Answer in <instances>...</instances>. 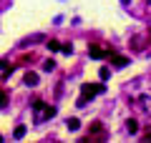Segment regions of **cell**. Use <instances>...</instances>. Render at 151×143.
<instances>
[{
  "label": "cell",
  "instance_id": "cell-13",
  "mask_svg": "<svg viewBox=\"0 0 151 143\" xmlns=\"http://www.w3.org/2000/svg\"><path fill=\"white\" fill-rule=\"evenodd\" d=\"M60 50H63V53H68V55H70V53H73V45H70V43H65V45H60Z\"/></svg>",
  "mask_w": 151,
  "mask_h": 143
},
{
  "label": "cell",
  "instance_id": "cell-1",
  "mask_svg": "<svg viewBox=\"0 0 151 143\" xmlns=\"http://www.w3.org/2000/svg\"><path fill=\"white\" fill-rule=\"evenodd\" d=\"M103 83H86V85H81V98H78V108H83L91 98H96V95H101L103 93Z\"/></svg>",
  "mask_w": 151,
  "mask_h": 143
},
{
  "label": "cell",
  "instance_id": "cell-16",
  "mask_svg": "<svg viewBox=\"0 0 151 143\" xmlns=\"http://www.w3.org/2000/svg\"><path fill=\"white\" fill-rule=\"evenodd\" d=\"M149 3H151V0H149Z\"/></svg>",
  "mask_w": 151,
  "mask_h": 143
},
{
  "label": "cell",
  "instance_id": "cell-10",
  "mask_svg": "<svg viewBox=\"0 0 151 143\" xmlns=\"http://www.w3.org/2000/svg\"><path fill=\"white\" fill-rule=\"evenodd\" d=\"M8 106V95H5V90L0 88V108H5Z\"/></svg>",
  "mask_w": 151,
  "mask_h": 143
},
{
  "label": "cell",
  "instance_id": "cell-15",
  "mask_svg": "<svg viewBox=\"0 0 151 143\" xmlns=\"http://www.w3.org/2000/svg\"><path fill=\"white\" fill-rule=\"evenodd\" d=\"M149 35H151V28H149Z\"/></svg>",
  "mask_w": 151,
  "mask_h": 143
},
{
  "label": "cell",
  "instance_id": "cell-7",
  "mask_svg": "<svg viewBox=\"0 0 151 143\" xmlns=\"http://www.w3.org/2000/svg\"><path fill=\"white\" fill-rule=\"evenodd\" d=\"M126 131H129V133H136V131H139V123H136L134 118H129V121H126Z\"/></svg>",
  "mask_w": 151,
  "mask_h": 143
},
{
  "label": "cell",
  "instance_id": "cell-9",
  "mask_svg": "<svg viewBox=\"0 0 151 143\" xmlns=\"http://www.w3.org/2000/svg\"><path fill=\"white\" fill-rule=\"evenodd\" d=\"M48 50H50V53H58V50H60V43L58 40H48Z\"/></svg>",
  "mask_w": 151,
  "mask_h": 143
},
{
  "label": "cell",
  "instance_id": "cell-4",
  "mask_svg": "<svg viewBox=\"0 0 151 143\" xmlns=\"http://www.w3.org/2000/svg\"><path fill=\"white\" fill-rule=\"evenodd\" d=\"M108 58H111V63L113 65H119V68H124V65H129V58H124V55H119V53H108Z\"/></svg>",
  "mask_w": 151,
  "mask_h": 143
},
{
  "label": "cell",
  "instance_id": "cell-3",
  "mask_svg": "<svg viewBox=\"0 0 151 143\" xmlns=\"http://www.w3.org/2000/svg\"><path fill=\"white\" fill-rule=\"evenodd\" d=\"M88 55H91V58H96V60H101V58H106V50H103L101 45H88Z\"/></svg>",
  "mask_w": 151,
  "mask_h": 143
},
{
  "label": "cell",
  "instance_id": "cell-6",
  "mask_svg": "<svg viewBox=\"0 0 151 143\" xmlns=\"http://www.w3.org/2000/svg\"><path fill=\"white\" fill-rule=\"evenodd\" d=\"M78 126H81L78 118H68V121H65V128H68V131H78Z\"/></svg>",
  "mask_w": 151,
  "mask_h": 143
},
{
  "label": "cell",
  "instance_id": "cell-12",
  "mask_svg": "<svg viewBox=\"0 0 151 143\" xmlns=\"http://www.w3.org/2000/svg\"><path fill=\"white\" fill-rule=\"evenodd\" d=\"M55 68V60H45V65H43V70H48V73H50V70H53Z\"/></svg>",
  "mask_w": 151,
  "mask_h": 143
},
{
  "label": "cell",
  "instance_id": "cell-14",
  "mask_svg": "<svg viewBox=\"0 0 151 143\" xmlns=\"http://www.w3.org/2000/svg\"><path fill=\"white\" fill-rule=\"evenodd\" d=\"M108 75H111V70H108V68H101V80H108Z\"/></svg>",
  "mask_w": 151,
  "mask_h": 143
},
{
  "label": "cell",
  "instance_id": "cell-2",
  "mask_svg": "<svg viewBox=\"0 0 151 143\" xmlns=\"http://www.w3.org/2000/svg\"><path fill=\"white\" fill-rule=\"evenodd\" d=\"M33 113H35V123H43V121H48V118H53V116H55V108L45 106L43 101H38V103H35V108H33Z\"/></svg>",
  "mask_w": 151,
  "mask_h": 143
},
{
  "label": "cell",
  "instance_id": "cell-11",
  "mask_svg": "<svg viewBox=\"0 0 151 143\" xmlns=\"http://www.w3.org/2000/svg\"><path fill=\"white\" fill-rule=\"evenodd\" d=\"M101 128H103V126H101V123L96 121V123H93V126H91V133H93V136H98V133H101Z\"/></svg>",
  "mask_w": 151,
  "mask_h": 143
},
{
  "label": "cell",
  "instance_id": "cell-8",
  "mask_svg": "<svg viewBox=\"0 0 151 143\" xmlns=\"http://www.w3.org/2000/svg\"><path fill=\"white\" fill-rule=\"evenodd\" d=\"M25 133H28V128H25V126H18V128H15V133H13V136H15L18 141H20V138H25Z\"/></svg>",
  "mask_w": 151,
  "mask_h": 143
},
{
  "label": "cell",
  "instance_id": "cell-5",
  "mask_svg": "<svg viewBox=\"0 0 151 143\" xmlns=\"http://www.w3.org/2000/svg\"><path fill=\"white\" fill-rule=\"evenodd\" d=\"M38 80H40V78H38V73H33V70H28V73H25V83L28 85H38Z\"/></svg>",
  "mask_w": 151,
  "mask_h": 143
}]
</instances>
